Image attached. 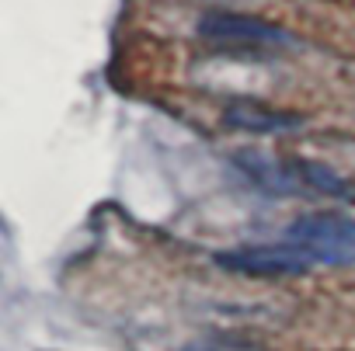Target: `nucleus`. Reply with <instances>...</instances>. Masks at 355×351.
<instances>
[{
  "label": "nucleus",
  "mask_w": 355,
  "mask_h": 351,
  "mask_svg": "<svg viewBox=\"0 0 355 351\" xmlns=\"http://www.w3.org/2000/svg\"><path fill=\"white\" fill-rule=\"evenodd\" d=\"M286 244L310 264H355V223L334 213H310L286 226Z\"/></svg>",
  "instance_id": "obj_1"
},
{
  "label": "nucleus",
  "mask_w": 355,
  "mask_h": 351,
  "mask_svg": "<svg viewBox=\"0 0 355 351\" xmlns=\"http://www.w3.org/2000/svg\"><path fill=\"white\" fill-rule=\"evenodd\" d=\"M199 35L216 46H237V49H296V35L241 11H206L199 18Z\"/></svg>",
  "instance_id": "obj_2"
},
{
  "label": "nucleus",
  "mask_w": 355,
  "mask_h": 351,
  "mask_svg": "<svg viewBox=\"0 0 355 351\" xmlns=\"http://www.w3.org/2000/svg\"><path fill=\"white\" fill-rule=\"evenodd\" d=\"M220 268L227 271H241V275H258V278H275V275H303L310 268V261L289 247L286 240L282 244H261V247H241V251H227V254H216Z\"/></svg>",
  "instance_id": "obj_3"
},
{
  "label": "nucleus",
  "mask_w": 355,
  "mask_h": 351,
  "mask_svg": "<svg viewBox=\"0 0 355 351\" xmlns=\"http://www.w3.org/2000/svg\"><path fill=\"white\" fill-rule=\"evenodd\" d=\"M223 122L254 136H286V132H300L303 129V115L265 105L258 98H234L223 108Z\"/></svg>",
  "instance_id": "obj_4"
},
{
  "label": "nucleus",
  "mask_w": 355,
  "mask_h": 351,
  "mask_svg": "<svg viewBox=\"0 0 355 351\" xmlns=\"http://www.w3.org/2000/svg\"><path fill=\"white\" fill-rule=\"evenodd\" d=\"M234 163H237V170L244 174L251 185H258V188L268 192V195H296V192H306L293 163H279V160H272V156H265V153H254V150H241V153L234 156Z\"/></svg>",
  "instance_id": "obj_5"
},
{
  "label": "nucleus",
  "mask_w": 355,
  "mask_h": 351,
  "mask_svg": "<svg viewBox=\"0 0 355 351\" xmlns=\"http://www.w3.org/2000/svg\"><path fill=\"white\" fill-rule=\"evenodd\" d=\"M296 174L306 192H317V195H327V199H352V188L338 178V174L317 160H293Z\"/></svg>",
  "instance_id": "obj_6"
},
{
  "label": "nucleus",
  "mask_w": 355,
  "mask_h": 351,
  "mask_svg": "<svg viewBox=\"0 0 355 351\" xmlns=\"http://www.w3.org/2000/svg\"><path fill=\"white\" fill-rule=\"evenodd\" d=\"M182 351H265L254 344H241V341H192Z\"/></svg>",
  "instance_id": "obj_7"
}]
</instances>
